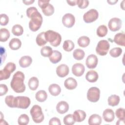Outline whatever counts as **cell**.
I'll return each instance as SVG.
<instances>
[{
	"label": "cell",
	"mask_w": 125,
	"mask_h": 125,
	"mask_svg": "<svg viewBox=\"0 0 125 125\" xmlns=\"http://www.w3.org/2000/svg\"><path fill=\"white\" fill-rule=\"evenodd\" d=\"M24 75L21 71L16 72L10 83L12 89L16 93H22L25 90V85L24 83Z\"/></svg>",
	"instance_id": "6da1fadb"
},
{
	"label": "cell",
	"mask_w": 125,
	"mask_h": 125,
	"mask_svg": "<svg viewBox=\"0 0 125 125\" xmlns=\"http://www.w3.org/2000/svg\"><path fill=\"white\" fill-rule=\"evenodd\" d=\"M30 19L29 22V29L33 32H36L40 28L42 24V16L38 11H37L31 15Z\"/></svg>",
	"instance_id": "7a4b0ae2"
},
{
	"label": "cell",
	"mask_w": 125,
	"mask_h": 125,
	"mask_svg": "<svg viewBox=\"0 0 125 125\" xmlns=\"http://www.w3.org/2000/svg\"><path fill=\"white\" fill-rule=\"evenodd\" d=\"M45 38L46 41L54 47L59 46L62 41L61 35L58 32L51 30L45 32Z\"/></svg>",
	"instance_id": "3957f363"
},
{
	"label": "cell",
	"mask_w": 125,
	"mask_h": 125,
	"mask_svg": "<svg viewBox=\"0 0 125 125\" xmlns=\"http://www.w3.org/2000/svg\"><path fill=\"white\" fill-rule=\"evenodd\" d=\"M33 121L36 123H40L44 120V115L40 106L35 104L32 106L30 111Z\"/></svg>",
	"instance_id": "277c9868"
},
{
	"label": "cell",
	"mask_w": 125,
	"mask_h": 125,
	"mask_svg": "<svg viewBox=\"0 0 125 125\" xmlns=\"http://www.w3.org/2000/svg\"><path fill=\"white\" fill-rule=\"evenodd\" d=\"M49 0H39L38 5L41 8L42 12L46 16H50L54 12V6L49 3Z\"/></svg>",
	"instance_id": "5b68a950"
},
{
	"label": "cell",
	"mask_w": 125,
	"mask_h": 125,
	"mask_svg": "<svg viewBox=\"0 0 125 125\" xmlns=\"http://www.w3.org/2000/svg\"><path fill=\"white\" fill-rule=\"evenodd\" d=\"M30 103V99L28 97L20 96L15 97V107L26 109L29 106Z\"/></svg>",
	"instance_id": "8992f818"
},
{
	"label": "cell",
	"mask_w": 125,
	"mask_h": 125,
	"mask_svg": "<svg viewBox=\"0 0 125 125\" xmlns=\"http://www.w3.org/2000/svg\"><path fill=\"white\" fill-rule=\"evenodd\" d=\"M110 48L109 42L105 40L100 41L96 46V52L100 56H105L107 54Z\"/></svg>",
	"instance_id": "52a82bcc"
},
{
	"label": "cell",
	"mask_w": 125,
	"mask_h": 125,
	"mask_svg": "<svg viewBox=\"0 0 125 125\" xmlns=\"http://www.w3.org/2000/svg\"><path fill=\"white\" fill-rule=\"evenodd\" d=\"M100 90L97 87H91L87 91V99L92 103L98 102L100 99Z\"/></svg>",
	"instance_id": "ba28073f"
},
{
	"label": "cell",
	"mask_w": 125,
	"mask_h": 125,
	"mask_svg": "<svg viewBox=\"0 0 125 125\" xmlns=\"http://www.w3.org/2000/svg\"><path fill=\"white\" fill-rule=\"evenodd\" d=\"M99 17L97 10L91 9L85 13L83 16V20L86 23H91L95 21Z\"/></svg>",
	"instance_id": "9c48e42d"
},
{
	"label": "cell",
	"mask_w": 125,
	"mask_h": 125,
	"mask_svg": "<svg viewBox=\"0 0 125 125\" xmlns=\"http://www.w3.org/2000/svg\"><path fill=\"white\" fill-rule=\"evenodd\" d=\"M122 20L118 18H113L111 19L108 23V26L110 30L115 32L120 29L122 27Z\"/></svg>",
	"instance_id": "30bf717a"
},
{
	"label": "cell",
	"mask_w": 125,
	"mask_h": 125,
	"mask_svg": "<svg viewBox=\"0 0 125 125\" xmlns=\"http://www.w3.org/2000/svg\"><path fill=\"white\" fill-rule=\"evenodd\" d=\"M62 22L64 26L67 28H71L75 24V18L72 14L66 13L62 18Z\"/></svg>",
	"instance_id": "8fae6325"
},
{
	"label": "cell",
	"mask_w": 125,
	"mask_h": 125,
	"mask_svg": "<svg viewBox=\"0 0 125 125\" xmlns=\"http://www.w3.org/2000/svg\"><path fill=\"white\" fill-rule=\"evenodd\" d=\"M98 59L97 57L94 54L88 55L85 61V64L88 68H95L98 64Z\"/></svg>",
	"instance_id": "7c38bea8"
},
{
	"label": "cell",
	"mask_w": 125,
	"mask_h": 125,
	"mask_svg": "<svg viewBox=\"0 0 125 125\" xmlns=\"http://www.w3.org/2000/svg\"><path fill=\"white\" fill-rule=\"evenodd\" d=\"M85 71L84 66L81 63H76L72 67V73L77 77H80L83 75Z\"/></svg>",
	"instance_id": "4fadbf2b"
},
{
	"label": "cell",
	"mask_w": 125,
	"mask_h": 125,
	"mask_svg": "<svg viewBox=\"0 0 125 125\" xmlns=\"http://www.w3.org/2000/svg\"><path fill=\"white\" fill-rule=\"evenodd\" d=\"M69 72V67L65 64H60L56 68V73L61 78H63L66 76L68 74Z\"/></svg>",
	"instance_id": "5bb4252c"
},
{
	"label": "cell",
	"mask_w": 125,
	"mask_h": 125,
	"mask_svg": "<svg viewBox=\"0 0 125 125\" xmlns=\"http://www.w3.org/2000/svg\"><path fill=\"white\" fill-rule=\"evenodd\" d=\"M103 117L106 122H111L115 119L114 112L113 110L110 108H107L103 111Z\"/></svg>",
	"instance_id": "9a60e30c"
},
{
	"label": "cell",
	"mask_w": 125,
	"mask_h": 125,
	"mask_svg": "<svg viewBox=\"0 0 125 125\" xmlns=\"http://www.w3.org/2000/svg\"><path fill=\"white\" fill-rule=\"evenodd\" d=\"M68 109L69 104L66 102L64 101L59 102L56 105L57 111L61 114H63L67 112Z\"/></svg>",
	"instance_id": "2e32d148"
},
{
	"label": "cell",
	"mask_w": 125,
	"mask_h": 125,
	"mask_svg": "<svg viewBox=\"0 0 125 125\" xmlns=\"http://www.w3.org/2000/svg\"><path fill=\"white\" fill-rule=\"evenodd\" d=\"M65 87L68 90H73L77 86V81L72 77H69L64 82Z\"/></svg>",
	"instance_id": "e0dca14e"
},
{
	"label": "cell",
	"mask_w": 125,
	"mask_h": 125,
	"mask_svg": "<svg viewBox=\"0 0 125 125\" xmlns=\"http://www.w3.org/2000/svg\"><path fill=\"white\" fill-rule=\"evenodd\" d=\"M73 116L75 122H82L85 119L86 115L84 111L77 110L74 112Z\"/></svg>",
	"instance_id": "ac0fdd59"
},
{
	"label": "cell",
	"mask_w": 125,
	"mask_h": 125,
	"mask_svg": "<svg viewBox=\"0 0 125 125\" xmlns=\"http://www.w3.org/2000/svg\"><path fill=\"white\" fill-rule=\"evenodd\" d=\"M32 62V59L30 56H24L21 58L19 61L20 66L22 68L29 66Z\"/></svg>",
	"instance_id": "d6986e66"
},
{
	"label": "cell",
	"mask_w": 125,
	"mask_h": 125,
	"mask_svg": "<svg viewBox=\"0 0 125 125\" xmlns=\"http://www.w3.org/2000/svg\"><path fill=\"white\" fill-rule=\"evenodd\" d=\"M99 78L98 73L93 70L88 71L85 75L86 80L90 83L96 82Z\"/></svg>",
	"instance_id": "ffe728a7"
},
{
	"label": "cell",
	"mask_w": 125,
	"mask_h": 125,
	"mask_svg": "<svg viewBox=\"0 0 125 125\" xmlns=\"http://www.w3.org/2000/svg\"><path fill=\"white\" fill-rule=\"evenodd\" d=\"M62 58V53L58 50H53L51 55L49 57V61L52 63L55 64L59 62Z\"/></svg>",
	"instance_id": "44dd1931"
},
{
	"label": "cell",
	"mask_w": 125,
	"mask_h": 125,
	"mask_svg": "<svg viewBox=\"0 0 125 125\" xmlns=\"http://www.w3.org/2000/svg\"><path fill=\"white\" fill-rule=\"evenodd\" d=\"M102 122V117L96 114L91 115L88 120V123L89 125H100Z\"/></svg>",
	"instance_id": "7402d4cb"
},
{
	"label": "cell",
	"mask_w": 125,
	"mask_h": 125,
	"mask_svg": "<svg viewBox=\"0 0 125 125\" xmlns=\"http://www.w3.org/2000/svg\"><path fill=\"white\" fill-rule=\"evenodd\" d=\"M113 41L116 44L124 46L125 45V34L124 33L116 34L114 37Z\"/></svg>",
	"instance_id": "603a6c76"
},
{
	"label": "cell",
	"mask_w": 125,
	"mask_h": 125,
	"mask_svg": "<svg viewBox=\"0 0 125 125\" xmlns=\"http://www.w3.org/2000/svg\"><path fill=\"white\" fill-rule=\"evenodd\" d=\"M48 91L51 95L57 96L60 94L61 92V88L58 84L53 83L49 86Z\"/></svg>",
	"instance_id": "cb8c5ba5"
},
{
	"label": "cell",
	"mask_w": 125,
	"mask_h": 125,
	"mask_svg": "<svg viewBox=\"0 0 125 125\" xmlns=\"http://www.w3.org/2000/svg\"><path fill=\"white\" fill-rule=\"evenodd\" d=\"M21 45V40L18 38L12 39L9 42V46L10 49L13 50H16L19 49Z\"/></svg>",
	"instance_id": "d4e9b609"
},
{
	"label": "cell",
	"mask_w": 125,
	"mask_h": 125,
	"mask_svg": "<svg viewBox=\"0 0 125 125\" xmlns=\"http://www.w3.org/2000/svg\"><path fill=\"white\" fill-rule=\"evenodd\" d=\"M120 97L117 95H112L108 98L107 102L109 105L111 106H115L117 105L120 102Z\"/></svg>",
	"instance_id": "484cf974"
},
{
	"label": "cell",
	"mask_w": 125,
	"mask_h": 125,
	"mask_svg": "<svg viewBox=\"0 0 125 125\" xmlns=\"http://www.w3.org/2000/svg\"><path fill=\"white\" fill-rule=\"evenodd\" d=\"M90 42V39L85 36L80 37L77 40V43L78 45L81 47H85L87 46Z\"/></svg>",
	"instance_id": "4316f807"
},
{
	"label": "cell",
	"mask_w": 125,
	"mask_h": 125,
	"mask_svg": "<svg viewBox=\"0 0 125 125\" xmlns=\"http://www.w3.org/2000/svg\"><path fill=\"white\" fill-rule=\"evenodd\" d=\"M39 80L36 77H31L28 81V84L29 88L33 91L36 90L39 86Z\"/></svg>",
	"instance_id": "83f0119b"
},
{
	"label": "cell",
	"mask_w": 125,
	"mask_h": 125,
	"mask_svg": "<svg viewBox=\"0 0 125 125\" xmlns=\"http://www.w3.org/2000/svg\"><path fill=\"white\" fill-rule=\"evenodd\" d=\"M36 42L37 44L40 46H43L47 43V42L45 38L44 32H42L37 35L36 39Z\"/></svg>",
	"instance_id": "f1b7e54d"
},
{
	"label": "cell",
	"mask_w": 125,
	"mask_h": 125,
	"mask_svg": "<svg viewBox=\"0 0 125 125\" xmlns=\"http://www.w3.org/2000/svg\"><path fill=\"white\" fill-rule=\"evenodd\" d=\"M36 99L39 102H44L47 98V94L45 91L41 90L38 91L35 95Z\"/></svg>",
	"instance_id": "f546056e"
},
{
	"label": "cell",
	"mask_w": 125,
	"mask_h": 125,
	"mask_svg": "<svg viewBox=\"0 0 125 125\" xmlns=\"http://www.w3.org/2000/svg\"><path fill=\"white\" fill-rule=\"evenodd\" d=\"M10 33L8 29L3 28L0 29V41L1 42H5L10 37Z\"/></svg>",
	"instance_id": "4dcf8cb0"
},
{
	"label": "cell",
	"mask_w": 125,
	"mask_h": 125,
	"mask_svg": "<svg viewBox=\"0 0 125 125\" xmlns=\"http://www.w3.org/2000/svg\"><path fill=\"white\" fill-rule=\"evenodd\" d=\"M85 56L84 51L81 49H76L73 52V56L76 60H82L83 59Z\"/></svg>",
	"instance_id": "1f68e13d"
},
{
	"label": "cell",
	"mask_w": 125,
	"mask_h": 125,
	"mask_svg": "<svg viewBox=\"0 0 125 125\" xmlns=\"http://www.w3.org/2000/svg\"><path fill=\"white\" fill-rule=\"evenodd\" d=\"M75 47L74 42L71 40H65L63 43L62 48L63 50L66 52H70L72 51Z\"/></svg>",
	"instance_id": "d6a6232c"
},
{
	"label": "cell",
	"mask_w": 125,
	"mask_h": 125,
	"mask_svg": "<svg viewBox=\"0 0 125 125\" xmlns=\"http://www.w3.org/2000/svg\"><path fill=\"white\" fill-rule=\"evenodd\" d=\"M12 33L16 36H21L23 33V27L20 24H15L12 27Z\"/></svg>",
	"instance_id": "836d02e7"
},
{
	"label": "cell",
	"mask_w": 125,
	"mask_h": 125,
	"mask_svg": "<svg viewBox=\"0 0 125 125\" xmlns=\"http://www.w3.org/2000/svg\"><path fill=\"white\" fill-rule=\"evenodd\" d=\"M107 28L104 25H100L97 29V35L100 37H104L105 36L107 33Z\"/></svg>",
	"instance_id": "e575fe53"
},
{
	"label": "cell",
	"mask_w": 125,
	"mask_h": 125,
	"mask_svg": "<svg viewBox=\"0 0 125 125\" xmlns=\"http://www.w3.org/2000/svg\"><path fill=\"white\" fill-rule=\"evenodd\" d=\"M52 52V48L49 46H43L41 49V54L44 57H49L51 55Z\"/></svg>",
	"instance_id": "d590c367"
},
{
	"label": "cell",
	"mask_w": 125,
	"mask_h": 125,
	"mask_svg": "<svg viewBox=\"0 0 125 125\" xmlns=\"http://www.w3.org/2000/svg\"><path fill=\"white\" fill-rule=\"evenodd\" d=\"M29 118L25 114H22L20 116L18 119V124L20 125H26L29 123Z\"/></svg>",
	"instance_id": "8d00e7d4"
},
{
	"label": "cell",
	"mask_w": 125,
	"mask_h": 125,
	"mask_svg": "<svg viewBox=\"0 0 125 125\" xmlns=\"http://www.w3.org/2000/svg\"><path fill=\"white\" fill-rule=\"evenodd\" d=\"M122 49L120 47H114L111 49L109 51V54L113 58L119 57L122 53Z\"/></svg>",
	"instance_id": "74e56055"
},
{
	"label": "cell",
	"mask_w": 125,
	"mask_h": 125,
	"mask_svg": "<svg viewBox=\"0 0 125 125\" xmlns=\"http://www.w3.org/2000/svg\"><path fill=\"white\" fill-rule=\"evenodd\" d=\"M63 123L65 125H72L74 124L75 121L72 114H68L64 116L63 119Z\"/></svg>",
	"instance_id": "f35d334b"
},
{
	"label": "cell",
	"mask_w": 125,
	"mask_h": 125,
	"mask_svg": "<svg viewBox=\"0 0 125 125\" xmlns=\"http://www.w3.org/2000/svg\"><path fill=\"white\" fill-rule=\"evenodd\" d=\"M11 73V72L10 71L3 68V69L1 70L0 71V80L2 81L9 79Z\"/></svg>",
	"instance_id": "ab89813d"
},
{
	"label": "cell",
	"mask_w": 125,
	"mask_h": 125,
	"mask_svg": "<svg viewBox=\"0 0 125 125\" xmlns=\"http://www.w3.org/2000/svg\"><path fill=\"white\" fill-rule=\"evenodd\" d=\"M15 102V97L12 95L7 96L5 98V104L10 107L14 108Z\"/></svg>",
	"instance_id": "60d3db41"
},
{
	"label": "cell",
	"mask_w": 125,
	"mask_h": 125,
	"mask_svg": "<svg viewBox=\"0 0 125 125\" xmlns=\"http://www.w3.org/2000/svg\"><path fill=\"white\" fill-rule=\"evenodd\" d=\"M115 115L118 119L125 120V109L124 108H119L116 110Z\"/></svg>",
	"instance_id": "b9f144b4"
},
{
	"label": "cell",
	"mask_w": 125,
	"mask_h": 125,
	"mask_svg": "<svg viewBox=\"0 0 125 125\" xmlns=\"http://www.w3.org/2000/svg\"><path fill=\"white\" fill-rule=\"evenodd\" d=\"M9 22V18L8 16L5 14H1L0 15V24L2 26L6 25Z\"/></svg>",
	"instance_id": "7bdbcfd3"
},
{
	"label": "cell",
	"mask_w": 125,
	"mask_h": 125,
	"mask_svg": "<svg viewBox=\"0 0 125 125\" xmlns=\"http://www.w3.org/2000/svg\"><path fill=\"white\" fill-rule=\"evenodd\" d=\"M77 5L81 9H84L89 5V1L87 0H77Z\"/></svg>",
	"instance_id": "ee69618b"
},
{
	"label": "cell",
	"mask_w": 125,
	"mask_h": 125,
	"mask_svg": "<svg viewBox=\"0 0 125 125\" xmlns=\"http://www.w3.org/2000/svg\"><path fill=\"white\" fill-rule=\"evenodd\" d=\"M4 68L10 71L11 73L13 72L16 69V64L12 62H8L4 67Z\"/></svg>",
	"instance_id": "f6af8a7d"
},
{
	"label": "cell",
	"mask_w": 125,
	"mask_h": 125,
	"mask_svg": "<svg viewBox=\"0 0 125 125\" xmlns=\"http://www.w3.org/2000/svg\"><path fill=\"white\" fill-rule=\"evenodd\" d=\"M8 89L7 86L5 84H0V96H2L6 94L8 92Z\"/></svg>",
	"instance_id": "bcb514c9"
},
{
	"label": "cell",
	"mask_w": 125,
	"mask_h": 125,
	"mask_svg": "<svg viewBox=\"0 0 125 125\" xmlns=\"http://www.w3.org/2000/svg\"><path fill=\"white\" fill-rule=\"evenodd\" d=\"M49 125H61V123L60 120L57 117H53L51 118L49 122Z\"/></svg>",
	"instance_id": "7dc6e473"
},
{
	"label": "cell",
	"mask_w": 125,
	"mask_h": 125,
	"mask_svg": "<svg viewBox=\"0 0 125 125\" xmlns=\"http://www.w3.org/2000/svg\"><path fill=\"white\" fill-rule=\"evenodd\" d=\"M38 11L37 9L35 7H30L27 9L26 10V15L28 18H30L31 15L34 12Z\"/></svg>",
	"instance_id": "c3c4849f"
},
{
	"label": "cell",
	"mask_w": 125,
	"mask_h": 125,
	"mask_svg": "<svg viewBox=\"0 0 125 125\" xmlns=\"http://www.w3.org/2000/svg\"><path fill=\"white\" fill-rule=\"evenodd\" d=\"M66 1L68 3V4L70 6H75L77 4V0H67Z\"/></svg>",
	"instance_id": "681fc988"
},
{
	"label": "cell",
	"mask_w": 125,
	"mask_h": 125,
	"mask_svg": "<svg viewBox=\"0 0 125 125\" xmlns=\"http://www.w3.org/2000/svg\"><path fill=\"white\" fill-rule=\"evenodd\" d=\"M22 2L25 4V5H30L32 3H33L34 2V0H23Z\"/></svg>",
	"instance_id": "f907efd6"
},
{
	"label": "cell",
	"mask_w": 125,
	"mask_h": 125,
	"mask_svg": "<svg viewBox=\"0 0 125 125\" xmlns=\"http://www.w3.org/2000/svg\"><path fill=\"white\" fill-rule=\"evenodd\" d=\"M124 121L125 120H122V119H119V120L117 121V123H116V125H124Z\"/></svg>",
	"instance_id": "816d5d0a"
},
{
	"label": "cell",
	"mask_w": 125,
	"mask_h": 125,
	"mask_svg": "<svg viewBox=\"0 0 125 125\" xmlns=\"http://www.w3.org/2000/svg\"><path fill=\"white\" fill-rule=\"evenodd\" d=\"M118 0H107V2L110 4H115L117 2H118Z\"/></svg>",
	"instance_id": "f5cc1de1"
},
{
	"label": "cell",
	"mask_w": 125,
	"mask_h": 125,
	"mask_svg": "<svg viewBox=\"0 0 125 125\" xmlns=\"http://www.w3.org/2000/svg\"><path fill=\"white\" fill-rule=\"evenodd\" d=\"M124 2H125V0H123V1L121 3V4H120L121 7L123 10H124Z\"/></svg>",
	"instance_id": "db71d44e"
}]
</instances>
